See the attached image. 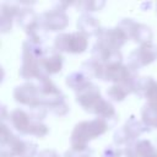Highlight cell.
<instances>
[{
	"label": "cell",
	"mask_w": 157,
	"mask_h": 157,
	"mask_svg": "<svg viewBox=\"0 0 157 157\" xmlns=\"http://www.w3.org/2000/svg\"><path fill=\"white\" fill-rule=\"evenodd\" d=\"M131 38L139 42L140 44L150 43L152 39V31L148 26L142 23H134L132 31H131Z\"/></svg>",
	"instance_id": "2e32d148"
},
{
	"label": "cell",
	"mask_w": 157,
	"mask_h": 157,
	"mask_svg": "<svg viewBox=\"0 0 157 157\" xmlns=\"http://www.w3.org/2000/svg\"><path fill=\"white\" fill-rule=\"evenodd\" d=\"M108 129L109 125L107 120L102 118H94L92 120H85L76 124L70 139L71 150L74 152H81L86 150L87 144L91 140L103 135Z\"/></svg>",
	"instance_id": "3957f363"
},
{
	"label": "cell",
	"mask_w": 157,
	"mask_h": 157,
	"mask_svg": "<svg viewBox=\"0 0 157 157\" xmlns=\"http://www.w3.org/2000/svg\"><path fill=\"white\" fill-rule=\"evenodd\" d=\"M82 157H88V156H82Z\"/></svg>",
	"instance_id": "603a6c76"
},
{
	"label": "cell",
	"mask_w": 157,
	"mask_h": 157,
	"mask_svg": "<svg viewBox=\"0 0 157 157\" xmlns=\"http://www.w3.org/2000/svg\"><path fill=\"white\" fill-rule=\"evenodd\" d=\"M81 9L83 11H97L99 10L101 7H103L104 2H98V1H85V2H81Z\"/></svg>",
	"instance_id": "ffe728a7"
},
{
	"label": "cell",
	"mask_w": 157,
	"mask_h": 157,
	"mask_svg": "<svg viewBox=\"0 0 157 157\" xmlns=\"http://www.w3.org/2000/svg\"><path fill=\"white\" fill-rule=\"evenodd\" d=\"M129 59V64L132 69L146 66L157 59V45H155L152 42L140 44V47L130 54Z\"/></svg>",
	"instance_id": "ba28073f"
},
{
	"label": "cell",
	"mask_w": 157,
	"mask_h": 157,
	"mask_svg": "<svg viewBox=\"0 0 157 157\" xmlns=\"http://www.w3.org/2000/svg\"><path fill=\"white\" fill-rule=\"evenodd\" d=\"M69 23V17L63 9H53L42 15V26L49 31H61Z\"/></svg>",
	"instance_id": "8fae6325"
},
{
	"label": "cell",
	"mask_w": 157,
	"mask_h": 157,
	"mask_svg": "<svg viewBox=\"0 0 157 157\" xmlns=\"http://www.w3.org/2000/svg\"><path fill=\"white\" fill-rule=\"evenodd\" d=\"M36 151L34 144L13 136L7 126L1 124V157H33Z\"/></svg>",
	"instance_id": "5b68a950"
},
{
	"label": "cell",
	"mask_w": 157,
	"mask_h": 157,
	"mask_svg": "<svg viewBox=\"0 0 157 157\" xmlns=\"http://www.w3.org/2000/svg\"><path fill=\"white\" fill-rule=\"evenodd\" d=\"M87 36L78 31L72 33H61L55 38V49L58 52L80 54L87 49Z\"/></svg>",
	"instance_id": "52a82bcc"
},
{
	"label": "cell",
	"mask_w": 157,
	"mask_h": 157,
	"mask_svg": "<svg viewBox=\"0 0 157 157\" xmlns=\"http://www.w3.org/2000/svg\"><path fill=\"white\" fill-rule=\"evenodd\" d=\"M13 97L21 104L32 108H63L66 105L61 91L48 78V76L38 78V83L26 82L17 86L13 91Z\"/></svg>",
	"instance_id": "6da1fadb"
},
{
	"label": "cell",
	"mask_w": 157,
	"mask_h": 157,
	"mask_svg": "<svg viewBox=\"0 0 157 157\" xmlns=\"http://www.w3.org/2000/svg\"><path fill=\"white\" fill-rule=\"evenodd\" d=\"M131 150L135 157H157V150L148 140H139Z\"/></svg>",
	"instance_id": "9a60e30c"
},
{
	"label": "cell",
	"mask_w": 157,
	"mask_h": 157,
	"mask_svg": "<svg viewBox=\"0 0 157 157\" xmlns=\"http://www.w3.org/2000/svg\"><path fill=\"white\" fill-rule=\"evenodd\" d=\"M76 102L86 112L96 114L97 118L107 120L115 115L114 107L110 104V102L101 96L99 88L92 82H90L86 87L76 93Z\"/></svg>",
	"instance_id": "7a4b0ae2"
},
{
	"label": "cell",
	"mask_w": 157,
	"mask_h": 157,
	"mask_svg": "<svg viewBox=\"0 0 157 157\" xmlns=\"http://www.w3.org/2000/svg\"><path fill=\"white\" fill-rule=\"evenodd\" d=\"M131 92H134V86L131 85H113L107 90V96L113 101L120 102Z\"/></svg>",
	"instance_id": "ac0fdd59"
},
{
	"label": "cell",
	"mask_w": 157,
	"mask_h": 157,
	"mask_svg": "<svg viewBox=\"0 0 157 157\" xmlns=\"http://www.w3.org/2000/svg\"><path fill=\"white\" fill-rule=\"evenodd\" d=\"M129 39L128 33L124 28H121L119 25L114 28H103L98 33V40L104 43L105 45L119 50L121 45L125 44V42Z\"/></svg>",
	"instance_id": "30bf717a"
},
{
	"label": "cell",
	"mask_w": 157,
	"mask_h": 157,
	"mask_svg": "<svg viewBox=\"0 0 157 157\" xmlns=\"http://www.w3.org/2000/svg\"><path fill=\"white\" fill-rule=\"evenodd\" d=\"M38 157H59L54 150H43L38 153Z\"/></svg>",
	"instance_id": "44dd1931"
},
{
	"label": "cell",
	"mask_w": 157,
	"mask_h": 157,
	"mask_svg": "<svg viewBox=\"0 0 157 157\" xmlns=\"http://www.w3.org/2000/svg\"><path fill=\"white\" fill-rule=\"evenodd\" d=\"M141 119L147 128H157V104L146 103L141 109Z\"/></svg>",
	"instance_id": "e0dca14e"
},
{
	"label": "cell",
	"mask_w": 157,
	"mask_h": 157,
	"mask_svg": "<svg viewBox=\"0 0 157 157\" xmlns=\"http://www.w3.org/2000/svg\"><path fill=\"white\" fill-rule=\"evenodd\" d=\"M147 130H148V128H147L144 123L137 121V120L134 119V118H130V119L125 123V125H124L119 131L115 132V135H114V141H115L117 144L121 145V144L129 142V141H131V140H134V139H137L142 132H145V131H147Z\"/></svg>",
	"instance_id": "9c48e42d"
},
{
	"label": "cell",
	"mask_w": 157,
	"mask_h": 157,
	"mask_svg": "<svg viewBox=\"0 0 157 157\" xmlns=\"http://www.w3.org/2000/svg\"><path fill=\"white\" fill-rule=\"evenodd\" d=\"M63 67V56L56 53H49L44 54L40 59V69L44 75H53L61 71Z\"/></svg>",
	"instance_id": "7c38bea8"
},
{
	"label": "cell",
	"mask_w": 157,
	"mask_h": 157,
	"mask_svg": "<svg viewBox=\"0 0 157 157\" xmlns=\"http://www.w3.org/2000/svg\"><path fill=\"white\" fill-rule=\"evenodd\" d=\"M77 28H78V32L83 33L85 36L87 34H97L101 32V28H99V23L98 21L90 16V15H82L78 21H77Z\"/></svg>",
	"instance_id": "5bb4252c"
},
{
	"label": "cell",
	"mask_w": 157,
	"mask_h": 157,
	"mask_svg": "<svg viewBox=\"0 0 157 157\" xmlns=\"http://www.w3.org/2000/svg\"><path fill=\"white\" fill-rule=\"evenodd\" d=\"M90 83L87 76L83 72H72L66 77V85L75 90L76 92L81 91L83 87H86Z\"/></svg>",
	"instance_id": "d6986e66"
},
{
	"label": "cell",
	"mask_w": 157,
	"mask_h": 157,
	"mask_svg": "<svg viewBox=\"0 0 157 157\" xmlns=\"http://www.w3.org/2000/svg\"><path fill=\"white\" fill-rule=\"evenodd\" d=\"M44 55V52L40 47V43L33 40H26L22 47V65L20 70V76L25 80L40 78L47 76L42 72L40 59Z\"/></svg>",
	"instance_id": "277c9868"
},
{
	"label": "cell",
	"mask_w": 157,
	"mask_h": 157,
	"mask_svg": "<svg viewBox=\"0 0 157 157\" xmlns=\"http://www.w3.org/2000/svg\"><path fill=\"white\" fill-rule=\"evenodd\" d=\"M103 157H117V150H114V148H107L104 151Z\"/></svg>",
	"instance_id": "7402d4cb"
},
{
	"label": "cell",
	"mask_w": 157,
	"mask_h": 157,
	"mask_svg": "<svg viewBox=\"0 0 157 157\" xmlns=\"http://www.w3.org/2000/svg\"><path fill=\"white\" fill-rule=\"evenodd\" d=\"M20 9L16 7L13 4H7L4 2L1 5V17H0V27H1V32H9L11 29L12 26V18L18 16L20 13Z\"/></svg>",
	"instance_id": "4fadbf2b"
},
{
	"label": "cell",
	"mask_w": 157,
	"mask_h": 157,
	"mask_svg": "<svg viewBox=\"0 0 157 157\" xmlns=\"http://www.w3.org/2000/svg\"><path fill=\"white\" fill-rule=\"evenodd\" d=\"M12 126L26 135H36V136H45L48 134V128L43 123L37 119H31L29 114L23 109H15L9 115Z\"/></svg>",
	"instance_id": "8992f818"
}]
</instances>
